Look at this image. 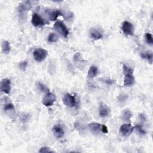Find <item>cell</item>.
Here are the masks:
<instances>
[{
    "mask_svg": "<svg viewBox=\"0 0 153 153\" xmlns=\"http://www.w3.org/2000/svg\"><path fill=\"white\" fill-rule=\"evenodd\" d=\"M47 56H48L47 51L42 48L35 49L33 52L34 59L38 62H43V60H44L46 59Z\"/></svg>",
    "mask_w": 153,
    "mask_h": 153,
    "instance_id": "cell-1",
    "label": "cell"
},
{
    "mask_svg": "<svg viewBox=\"0 0 153 153\" xmlns=\"http://www.w3.org/2000/svg\"><path fill=\"white\" fill-rule=\"evenodd\" d=\"M54 28L62 37L66 38L68 36L69 30L64 22L61 21L56 22L54 24Z\"/></svg>",
    "mask_w": 153,
    "mask_h": 153,
    "instance_id": "cell-2",
    "label": "cell"
},
{
    "mask_svg": "<svg viewBox=\"0 0 153 153\" xmlns=\"http://www.w3.org/2000/svg\"><path fill=\"white\" fill-rule=\"evenodd\" d=\"M56 100V95L53 93L48 92L46 93L44 97L43 98L42 100V104L44 106L47 107H49L53 105Z\"/></svg>",
    "mask_w": 153,
    "mask_h": 153,
    "instance_id": "cell-3",
    "label": "cell"
},
{
    "mask_svg": "<svg viewBox=\"0 0 153 153\" xmlns=\"http://www.w3.org/2000/svg\"><path fill=\"white\" fill-rule=\"evenodd\" d=\"M63 102L66 107L69 108H73L76 105V99L75 97L71 94L67 93L63 98Z\"/></svg>",
    "mask_w": 153,
    "mask_h": 153,
    "instance_id": "cell-4",
    "label": "cell"
},
{
    "mask_svg": "<svg viewBox=\"0 0 153 153\" xmlns=\"http://www.w3.org/2000/svg\"><path fill=\"white\" fill-rule=\"evenodd\" d=\"M134 130V127H132L130 124H123L120 128V132L122 136L127 137L130 136Z\"/></svg>",
    "mask_w": 153,
    "mask_h": 153,
    "instance_id": "cell-5",
    "label": "cell"
},
{
    "mask_svg": "<svg viewBox=\"0 0 153 153\" xmlns=\"http://www.w3.org/2000/svg\"><path fill=\"white\" fill-rule=\"evenodd\" d=\"M122 30L123 33L126 35H134V28L133 25L128 21L123 22L121 26Z\"/></svg>",
    "mask_w": 153,
    "mask_h": 153,
    "instance_id": "cell-6",
    "label": "cell"
},
{
    "mask_svg": "<svg viewBox=\"0 0 153 153\" xmlns=\"http://www.w3.org/2000/svg\"><path fill=\"white\" fill-rule=\"evenodd\" d=\"M1 91L5 94H9L11 90V81L8 78H4L0 84Z\"/></svg>",
    "mask_w": 153,
    "mask_h": 153,
    "instance_id": "cell-7",
    "label": "cell"
},
{
    "mask_svg": "<svg viewBox=\"0 0 153 153\" xmlns=\"http://www.w3.org/2000/svg\"><path fill=\"white\" fill-rule=\"evenodd\" d=\"M31 23L35 27H40L44 25L45 24L43 19L36 13H33L32 16Z\"/></svg>",
    "mask_w": 153,
    "mask_h": 153,
    "instance_id": "cell-8",
    "label": "cell"
},
{
    "mask_svg": "<svg viewBox=\"0 0 153 153\" xmlns=\"http://www.w3.org/2000/svg\"><path fill=\"white\" fill-rule=\"evenodd\" d=\"M111 113L110 108L104 102H101L99 107V116L102 118H105L108 117Z\"/></svg>",
    "mask_w": 153,
    "mask_h": 153,
    "instance_id": "cell-9",
    "label": "cell"
},
{
    "mask_svg": "<svg viewBox=\"0 0 153 153\" xmlns=\"http://www.w3.org/2000/svg\"><path fill=\"white\" fill-rule=\"evenodd\" d=\"M31 8L32 4L30 1H24L19 5L17 7V11L20 14H25L29 10H30Z\"/></svg>",
    "mask_w": 153,
    "mask_h": 153,
    "instance_id": "cell-10",
    "label": "cell"
},
{
    "mask_svg": "<svg viewBox=\"0 0 153 153\" xmlns=\"http://www.w3.org/2000/svg\"><path fill=\"white\" fill-rule=\"evenodd\" d=\"M52 132L56 138H62L65 135V132L64 129L60 125H55L52 128Z\"/></svg>",
    "mask_w": 153,
    "mask_h": 153,
    "instance_id": "cell-11",
    "label": "cell"
},
{
    "mask_svg": "<svg viewBox=\"0 0 153 153\" xmlns=\"http://www.w3.org/2000/svg\"><path fill=\"white\" fill-rule=\"evenodd\" d=\"M135 82V79L134 76V74L132 75H125L124 78V86L129 87L134 85Z\"/></svg>",
    "mask_w": 153,
    "mask_h": 153,
    "instance_id": "cell-12",
    "label": "cell"
},
{
    "mask_svg": "<svg viewBox=\"0 0 153 153\" xmlns=\"http://www.w3.org/2000/svg\"><path fill=\"white\" fill-rule=\"evenodd\" d=\"M90 37L95 40H98L103 37V34L100 30L92 29L90 30Z\"/></svg>",
    "mask_w": 153,
    "mask_h": 153,
    "instance_id": "cell-13",
    "label": "cell"
},
{
    "mask_svg": "<svg viewBox=\"0 0 153 153\" xmlns=\"http://www.w3.org/2000/svg\"><path fill=\"white\" fill-rule=\"evenodd\" d=\"M102 125L98 123H91L89 124L88 127L89 129L94 134H98L101 130Z\"/></svg>",
    "mask_w": 153,
    "mask_h": 153,
    "instance_id": "cell-14",
    "label": "cell"
},
{
    "mask_svg": "<svg viewBox=\"0 0 153 153\" xmlns=\"http://www.w3.org/2000/svg\"><path fill=\"white\" fill-rule=\"evenodd\" d=\"M98 73V69L96 66H91L88 71V77L90 78H93L97 76Z\"/></svg>",
    "mask_w": 153,
    "mask_h": 153,
    "instance_id": "cell-15",
    "label": "cell"
},
{
    "mask_svg": "<svg viewBox=\"0 0 153 153\" xmlns=\"http://www.w3.org/2000/svg\"><path fill=\"white\" fill-rule=\"evenodd\" d=\"M133 114L129 109H124L121 114V119L125 121H129L132 118Z\"/></svg>",
    "mask_w": 153,
    "mask_h": 153,
    "instance_id": "cell-16",
    "label": "cell"
},
{
    "mask_svg": "<svg viewBox=\"0 0 153 153\" xmlns=\"http://www.w3.org/2000/svg\"><path fill=\"white\" fill-rule=\"evenodd\" d=\"M49 19L51 21H55L59 16H62V13L60 10H54L53 12L49 13Z\"/></svg>",
    "mask_w": 153,
    "mask_h": 153,
    "instance_id": "cell-17",
    "label": "cell"
},
{
    "mask_svg": "<svg viewBox=\"0 0 153 153\" xmlns=\"http://www.w3.org/2000/svg\"><path fill=\"white\" fill-rule=\"evenodd\" d=\"M141 57L142 58L147 60L148 62H150V64H152L153 60V55L151 51H147V52H145L144 53H142Z\"/></svg>",
    "mask_w": 153,
    "mask_h": 153,
    "instance_id": "cell-18",
    "label": "cell"
},
{
    "mask_svg": "<svg viewBox=\"0 0 153 153\" xmlns=\"http://www.w3.org/2000/svg\"><path fill=\"white\" fill-rule=\"evenodd\" d=\"M11 50L10 43L7 41H4L2 44V51L4 54H8Z\"/></svg>",
    "mask_w": 153,
    "mask_h": 153,
    "instance_id": "cell-19",
    "label": "cell"
},
{
    "mask_svg": "<svg viewBox=\"0 0 153 153\" xmlns=\"http://www.w3.org/2000/svg\"><path fill=\"white\" fill-rule=\"evenodd\" d=\"M37 87L43 93H47L49 92V89L48 88V87H47L45 84H44L42 83H40V82L38 83Z\"/></svg>",
    "mask_w": 153,
    "mask_h": 153,
    "instance_id": "cell-20",
    "label": "cell"
},
{
    "mask_svg": "<svg viewBox=\"0 0 153 153\" xmlns=\"http://www.w3.org/2000/svg\"><path fill=\"white\" fill-rule=\"evenodd\" d=\"M47 40L49 43H56L58 41V36L55 33H50L48 36Z\"/></svg>",
    "mask_w": 153,
    "mask_h": 153,
    "instance_id": "cell-21",
    "label": "cell"
},
{
    "mask_svg": "<svg viewBox=\"0 0 153 153\" xmlns=\"http://www.w3.org/2000/svg\"><path fill=\"white\" fill-rule=\"evenodd\" d=\"M123 73L125 75L134 74V71L132 68H129L126 65H123Z\"/></svg>",
    "mask_w": 153,
    "mask_h": 153,
    "instance_id": "cell-22",
    "label": "cell"
},
{
    "mask_svg": "<svg viewBox=\"0 0 153 153\" xmlns=\"http://www.w3.org/2000/svg\"><path fill=\"white\" fill-rule=\"evenodd\" d=\"M134 129L136 130V131L138 132V133L141 135H145L146 134L145 130L143 128H142V127L140 125H136L134 127Z\"/></svg>",
    "mask_w": 153,
    "mask_h": 153,
    "instance_id": "cell-23",
    "label": "cell"
},
{
    "mask_svg": "<svg viewBox=\"0 0 153 153\" xmlns=\"http://www.w3.org/2000/svg\"><path fill=\"white\" fill-rule=\"evenodd\" d=\"M145 41L146 42L150 44V45H152L153 44V39H152V36L150 33H146L145 35Z\"/></svg>",
    "mask_w": 153,
    "mask_h": 153,
    "instance_id": "cell-24",
    "label": "cell"
},
{
    "mask_svg": "<svg viewBox=\"0 0 153 153\" xmlns=\"http://www.w3.org/2000/svg\"><path fill=\"white\" fill-rule=\"evenodd\" d=\"M4 110L5 111L15 110L14 105L12 103H11V102H8V103L4 105Z\"/></svg>",
    "mask_w": 153,
    "mask_h": 153,
    "instance_id": "cell-25",
    "label": "cell"
},
{
    "mask_svg": "<svg viewBox=\"0 0 153 153\" xmlns=\"http://www.w3.org/2000/svg\"><path fill=\"white\" fill-rule=\"evenodd\" d=\"M54 151L51 150L49 147H43L40 148L39 152L40 153H48V152H53Z\"/></svg>",
    "mask_w": 153,
    "mask_h": 153,
    "instance_id": "cell-26",
    "label": "cell"
},
{
    "mask_svg": "<svg viewBox=\"0 0 153 153\" xmlns=\"http://www.w3.org/2000/svg\"><path fill=\"white\" fill-rule=\"evenodd\" d=\"M27 66H28V62L26 61H23V62H20L19 65V68L22 71H25L26 69Z\"/></svg>",
    "mask_w": 153,
    "mask_h": 153,
    "instance_id": "cell-27",
    "label": "cell"
},
{
    "mask_svg": "<svg viewBox=\"0 0 153 153\" xmlns=\"http://www.w3.org/2000/svg\"><path fill=\"white\" fill-rule=\"evenodd\" d=\"M127 98H128L127 95H125V94H121L118 96V100L119 102H122L126 101L127 99Z\"/></svg>",
    "mask_w": 153,
    "mask_h": 153,
    "instance_id": "cell-28",
    "label": "cell"
},
{
    "mask_svg": "<svg viewBox=\"0 0 153 153\" xmlns=\"http://www.w3.org/2000/svg\"><path fill=\"white\" fill-rule=\"evenodd\" d=\"M101 81H102V82L108 84V85H111L113 84L114 83V80H112L110 79H101Z\"/></svg>",
    "mask_w": 153,
    "mask_h": 153,
    "instance_id": "cell-29",
    "label": "cell"
},
{
    "mask_svg": "<svg viewBox=\"0 0 153 153\" xmlns=\"http://www.w3.org/2000/svg\"><path fill=\"white\" fill-rule=\"evenodd\" d=\"M139 118L142 122H144H144H145L147 121V117L144 114H143V113L140 114L139 115Z\"/></svg>",
    "mask_w": 153,
    "mask_h": 153,
    "instance_id": "cell-30",
    "label": "cell"
},
{
    "mask_svg": "<svg viewBox=\"0 0 153 153\" xmlns=\"http://www.w3.org/2000/svg\"><path fill=\"white\" fill-rule=\"evenodd\" d=\"M101 131L103 132L104 134H108V130L107 126L102 125L101 126Z\"/></svg>",
    "mask_w": 153,
    "mask_h": 153,
    "instance_id": "cell-31",
    "label": "cell"
}]
</instances>
